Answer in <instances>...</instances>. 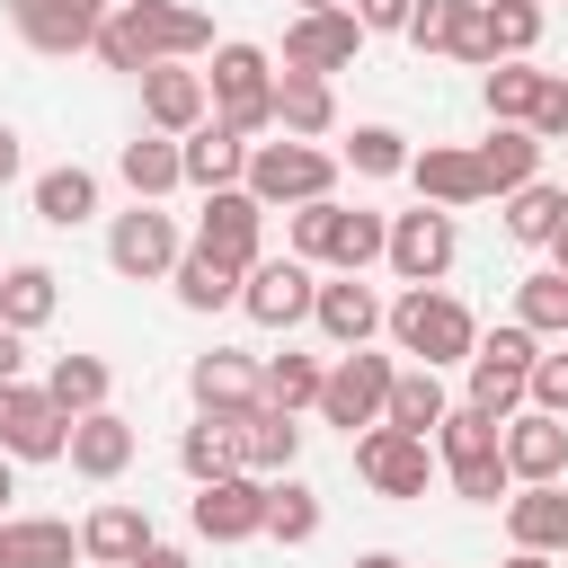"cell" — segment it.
<instances>
[{
    "instance_id": "836d02e7",
    "label": "cell",
    "mask_w": 568,
    "mask_h": 568,
    "mask_svg": "<svg viewBox=\"0 0 568 568\" xmlns=\"http://www.w3.org/2000/svg\"><path fill=\"white\" fill-rule=\"evenodd\" d=\"M497 213H506V240H515V248H550V240L568 231V186L532 178V186H515Z\"/></svg>"
},
{
    "instance_id": "ac0fdd59",
    "label": "cell",
    "mask_w": 568,
    "mask_h": 568,
    "mask_svg": "<svg viewBox=\"0 0 568 568\" xmlns=\"http://www.w3.org/2000/svg\"><path fill=\"white\" fill-rule=\"evenodd\" d=\"M382 320H390V302L364 284V275H320V302H311V328L337 346V355H355V346H373L382 337Z\"/></svg>"
},
{
    "instance_id": "7a4b0ae2",
    "label": "cell",
    "mask_w": 568,
    "mask_h": 568,
    "mask_svg": "<svg viewBox=\"0 0 568 568\" xmlns=\"http://www.w3.org/2000/svg\"><path fill=\"white\" fill-rule=\"evenodd\" d=\"M284 248H293L302 266H320V275H364V266H382V248H390V213L320 195V204L284 213Z\"/></svg>"
},
{
    "instance_id": "d6a6232c",
    "label": "cell",
    "mask_w": 568,
    "mask_h": 568,
    "mask_svg": "<svg viewBox=\"0 0 568 568\" xmlns=\"http://www.w3.org/2000/svg\"><path fill=\"white\" fill-rule=\"evenodd\" d=\"M479 151V178H488V195L506 204L515 186H532L541 178V142L524 133V124H488V142H470Z\"/></svg>"
},
{
    "instance_id": "f546056e",
    "label": "cell",
    "mask_w": 568,
    "mask_h": 568,
    "mask_svg": "<svg viewBox=\"0 0 568 568\" xmlns=\"http://www.w3.org/2000/svg\"><path fill=\"white\" fill-rule=\"evenodd\" d=\"M27 204H36L44 231H80V222H98V169L62 160V169H44V178L27 186Z\"/></svg>"
},
{
    "instance_id": "7402d4cb",
    "label": "cell",
    "mask_w": 568,
    "mask_h": 568,
    "mask_svg": "<svg viewBox=\"0 0 568 568\" xmlns=\"http://www.w3.org/2000/svg\"><path fill=\"white\" fill-rule=\"evenodd\" d=\"M204 115H213V89H204V71H186V62H160V71H142V124H151V133L186 142Z\"/></svg>"
},
{
    "instance_id": "8d00e7d4",
    "label": "cell",
    "mask_w": 568,
    "mask_h": 568,
    "mask_svg": "<svg viewBox=\"0 0 568 568\" xmlns=\"http://www.w3.org/2000/svg\"><path fill=\"white\" fill-rule=\"evenodd\" d=\"M453 417V390H444V373H426V364H399V382H390V417L382 426H408V435H426L435 444V426Z\"/></svg>"
},
{
    "instance_id": "4fadbf2b",
    "label": "cell",
    "mask_w": 568,
    "mask_h": 568,
    "mask_svg": "<svg viewBox=\"0 0 568 568\" xmlns=\"http://www.w3.org/2000/svg\"><path fill=\"white\" fill-rule=\"evenodd\" d=\"M0 453L9 462H71V417L44 399V382H0Z\"/></svg>"
},
{
    "instance_id": "6f0895ef",
    "label": "cell",
    "mask_w": 568,
    "mask_h": 568,
    "mask_svg": "<svg viewBox=\"0 0 568 568\" xmlns=\"http://www.w3.org/2000/svg\"><path fill=\"white\" fill-rule=\"evenodd\" d=\"M550 275H568V231H559V240H550Z\"/></svg>"
},
{
    "instance_id": "bcb514c9",
    "label": "cell",
    "mask_w": 568,
    "mask_h": 568,
    "mask_svg": "<svg viewBox=\"0 0 568 568\" xmlns=\"http://www.w3.org/2000/svg\"><path fill=\"white\" fill-rule=\"evenodd\" d=\"M541 151L550 142H568V71H541V98H532V124H524Z\"/></svg>"
},
{
    "instance_id": "603a6c76",
    "label": "cell",
    "mask_w": 568,
    "mask_h": 568,
    "mask_svg": "<svg viewBox=\"0 0 568 568\" xmlns=\"http://www.w3.org/2000/svg\"><path fill=\"white\" fill-rule=\"evenodd\" d=\"M506 470H515V488H541V479H568V417H541V408H515V417H506Z\"/></svg>"
},
{
    "instance_id": "8992f818",
    "label": "cell",
    "mask_w": 568,
    "mask_h": 568,
    "mask_svg": "<svg viewBox=\"0 0 568 568\" xmlns=\"http://www.w3.org/2000/svg\"><path fill=\"white\" fill-rule=\"evenodd\" d=\"M337 151L328 142H293V133H275V142H248V195L266 204V213H302V204H320V195H337Z\"/></svg>"
},
{
    "instance_id": "ee69618b",
    "label": "cell",
    "mask_w": 568,
    "mask_h": 568,
    "mask_svg": "<svg viewBox=\"0 0 568 568\" xmlns=\"http://www.w3.org/2000/svg\"><path fill=\"white\" fill-rule=\"evenodd\" d=\"M178 470L204 488V479H222V470H240L231 462V417H195L186 435H178Z\"/></svg>"
},
{
    "instance_id": "680465c9",
    "label": "cell",
    "mask_w": 568,
    "mask_h": 568,
    "mask_svg": "<svg viewBox=\"0 0 568 568\" xmlns=\"http://www.w3.org/2000/svg\"><path fill=\"white\" fill-rule=\"evenodd\" d=\"M0 568H9V541H0Z\"/></svg>"
},
{
    "instance_id": "8fae6325",
    "label": "cell",
    "mask_w": 568,
    "mask_h": 568,
    "mask_svg": "<svg viewBox=\"0 0 568 568\" xmlns=\"http://www.w3.org/2000/svg\"><path fill=\"white\" fill-rule=\"evenodd\" d=\"M266 497H275V479L222 470V479H204L186 497V524H195V541H257L266 532Z\"/></svg>"
},
{
    "instance_id": "f1b7e54d",
    "label": "cell",
    "mask_w": 568,
    "mask_h": 568,
    "mask_svg": "<svg viewBox=\"0 0 568 568\" xmlns=\"http://www.w3.org/2000/svg\"><path fill=\"white\" fill-rule=\"evenodd\" d=\"M178 151H186V186H195V195H222V186H240V178H248V142H240L231 124H213V115H204Z\"/></svg>"
},
{
    "instance_id": "cb8c5ba5",
    "label": "cell",
    "mask_w": 568,
    "mask_h": 568,
    "mask_svg": "<svg viewBox=\"0 0 568 568\" xmlns=\"http://www.w3.org/2000/svg\"><path fill=\"white\" fill-rule=\"evenodd\" d=\"M151 541H160V532H151V515H142L133 497H106V506L80 515V559H89V568H133Z\"/></svg>"
},
{
    "instance_id": "f35d334b",
    "label": "cell",
    "mask_w": 568,
    "mask_h": 568,
    "mask_svg": "<svg viewBox=\"0 0 568 568\" xmlns=\"http://www.w3.org/2000/svg\"><path fill=\"white\" fill-rule=\"evenodd\" d=\"M532 98H541V62H488V71H479L488 124H532Z\"/></svg>"
},
{
    "instance_id": "b9f144b4",
    "label": "cell",
    "mask_w": 568,
    "mask_h": 568,
    "mask_svg": "<svg viewBox=\"0 0 568 568\" xmlns=\"http://www.w3.org/2000/svg\"><path fill=\"white\" fill-rule=\"evenodd\" d=\"M541 27H550L541 0H488V53H497V62H532Z\"/></svg>"
},
{
    "instance_id": "91938a15",
    "label": "cell",
    "mask_w": 568,
    "mask_h": 568,
    "mask_svg": "<svg viewBox=\"0 0 568 568\" xmlns=\"http://www.w3.org/2000/svg\"><path fill=\"white\" fill-rule=\"evenodd\" d=\"M115 9H133V0H115Z\"/></svg>"
},
{
    "instance_id": "74e56055",
    "label": "cell",
    "mask_w": 568,
    "mask_h": 568,
    "mask_svg": "<svg viewBox=\"0 0 568 568\" xmlns=\"http://www.w3.org/2000/svg\"><path fill=\"white\" fill-rule=\"evenodd\" d=\"M320 524H328V506H320V488L311 479H275V497H266V541H284V550H302V541H320Z\"/></svg>"
},
{
    "instance_id": "2e32d148",
    "label": "cell",
    "mask_w": 568,
    "mask_h": 568,
    "mask_svg": "<svg viewBox=\"0 0 568 568\" xmlns=\"http://www.w3.org/2000/svg\"><path fill=\"white\" fill-rule=\"evenodd\" d=\"M266 222H275V213H266L248 186H222V195H204V213H195V248H213L222 266L248 275V266L266 257Z\"/></svg>"
},
{
    "instance_id": "3957f363",
    "label": "cell",
    "mask_w": 568,
    "mask_h": 568,
    "mask_svg": "<svg viewBox=\"0 0 568 568\" xmlns=\"http://www.w3.org/2000/svg\"><path fill=\"white\" fill-rule=\"evenodd\" d=\"M390 346L408 355V364H426V373H453V364H470L479 355V320L444 293V284H408L399 302H390Z\"/></svg>"
},
{
    "instance_id": "f6af8a7d",
    "label": "cell",
    "mask_w": 568,
    "mask_h": 568,
    "mask_svg": "<svg viewBox=\"0 0 568 568\" xmlns=\"http://www.w3.org/2000/svg\"><path fill=\"white\" fill-rule=\"evenodd\" d=\"M462 9H470V0H417V9H408V44H417V53H453Z\"/></svg>"
},
{
    "instance_id": "44dd1931",
    "label": "cell",
    "mask_w": 568,
    "mask_h": 568,
    "mask_svg": "<svg viewBox=\"0 0 568 568\" xmlns=\"http://www.w3.org/2000/svg\"><path fill=\"white\" fill-rule=\"evenodd\" d=\"M231 462L257 470V479H284V470L302 462V417L275 408V399H257L248 417H231Z\"/></svg>"
},
{
    "instance_id": "4316f807",
    "label": "cell",
    "mask_w": 568,
    "mask_h": 568,
    "mask_svg": "<svg viewBox=\"0 0 568 568\" xmlns=\"http://www.w3.org/2000/svg\"><path fill=\"white\" fill-rule=\"evenodd\" d=\"M115 178L133 186V204H160V195H178V186H186V151H178L169 133H151V124H142V133L115 151Z\"/></svg>"
},
{
    "instance_id": "52a82bcc",
    "label": "cell",
    "mask_w": 568,
    "mask_h": 568,
    "mask_svg": "<svg viewBox=\"0 0 568 568\" xmlns=\"http://www.w3.org/2000/svg\"><path fill=\"white\" fill-rule=\"evenodd\" d=\"M532 355H541V337L524 328V320H497V328H479V355L462 364L470 373V408H488L497 426L515 417V408H532Z\"/></svg>"
},
{
    "instance_id": "60d3db41",
    "label": "cell",
    "mask_w": 568,
    "mask_h": 568,
    "mask_svg": "<svg viewBox=\"0 0 568 568\" xmlns=\"http://www.w3.org/2000/svg\"><path fill=\"white\" fill-rule=\"evenodd\" d=\"M337 160H346L355 178H408V160H417V151H408V133H399V124H355Z\"/></svg>"
},
{
    "instance_id": "1f68e13d",
    "label": "cell",
    "mask_w": 568,
    "mask_h": 568,
    "mask_svg": "<svg viewBox=\"0 0 568 568\" xmlns=\"http://www.w3.org/2000/svg\"><path fill=\"white\" fill-rule=\"evenodd\" d=\"M169 293H178V311H195V320H213V311H240V266H222L213 248H195V240H186V257H178Z\"/></svg>"
},
{
    "instance_id": "277c9868",
    "label": "cell",
    "mask_w": 568,
    "mask_h": 568,
    "mask_svg": "<svg viewBox=\"0 0 568 568\" xmlns=\"http://www.w3.org/2000/svg\"><path fill=\"white\" fill-rule=\"evenodd\" d=\"M435 462H444V479H453L462 506H497V497H515L506 426H497L488 408H470V399H453V417L435 426Z\"/></svg>"
},
{
    "instance_id": "ab89813d",
    "label": "cell",
    "mask_w": 568,
    "mask_h": 568,
    "mask_svg": "<svg viewBox=\"0 0 568 568\" xmlns=\"http://www.w3.org/2000/svg\"><path fill=\"white\" fill-rule=\"evenodd\" d=\"M320 390H328V355H302V346H284V355H266V399L275 408H320Z\"/></svg>"
},
{
    "instance_id": "681fc988",
    "label": "cell",
    "mask_w": 568,
    "mask_h": 568,
    "mask_svg": "<svg viewBox=\"0 0 568 568\" xmlns=\"http://www.w3.org/2000/svg\"><path fill=\"white\" fill-rule=\"evenodd\" d=\"M0 382H27V337L0 320Z\"/></svg>"
},
{
    "instance_id": "e0dca14e",
    "label": "cell",
    "mask_w": 568,
    "mask_h": 568,
    "mask_svg": "<svg viewBox=\"0 0 568 568\" xmlns=\"http://www.w3.org/2000/svg\"><path fill=\"white\" fill-rule=\"evenodd\" d=\"M355 53H364L355 9H311V18H293V27H284V71L337 80V71H355Z\"/></svg>"
},
{
    "instance_id": "f5cc1de1",
    "label": "cell",
    "mask_w": 568,
    "mask_h": 568,
    "mask_svg": "<svg viewBox=\"0 0 568 568\" xmlns=\"http://www.w3.org/2000/svg\"><path fill=\"white\" fill-rule=\"evenodd\" d=\"M9 497H18V462L0 453V524H9Z\"/></svg>"
},
{
    "instance_id": "83f0119b",
    "label": "cell",
    "mask_w": 568,
    "mask_h": 568,
    "mask_svg": "<svg viewBox=\"0 0 568 568\" xmlns=\"http://www.w3.org/2000/svg\"><path fill=\"white\" fill-rule=\"evenodd\" d=\"M275 133H293V142H328V133H337V89L311 80V71H275Z\"/></svg>"
},
{
    "instance_id": "7dc6e473",
    "label": "cell",
    "mask_w": 568,
    "mask_h": 568,
    "mask_svg": "<svg viewBox=\"0 0 568 568\" xmlns=\"http://www.w3.org/2000/svg\"><path fill=\"white\" fill-rule=\"evenodd\" d=\"M532 408L541 417H568V346H541L532 355Z\"/></svg>"
},
{
    "instance_id": "9c48e42d",
    "label": "cell",
    "mask_w": 568,
    "mask_h": 568,
    "mask_svg": "<svg viewBox=\"0 0 568 568\" xmlns=\"http://www.w3.org/2000/svg\"><path fill=\"white\" fill-rule=\"evenodd\" d=\"M178 257H186L178 213L133 204V213H115V222H106V266H115L124 284H169V275H178Z\"/></svg>"
},
{
    "instance_id": "94428289",
    "label": "cell",
    "mask_w": 568,
    "mask_h": 568,
    "mask_svg": "<svg viewBox=\"0 0 568 568\" xmlns=\"http://www.w3.org/2000/svg\"><path fill=\"white\" fill-rule=\"evenodd\" d=\"M541 9H550V0H541Z\"/></svg>"
},
{
    "instance_id": "7bdbcfd3",
    "label": "cell",
    "mask_w": 568,
    "mask_h": 568,
    "mask_svg": "<svg viewBox=\"0 0 568 568\" xmlns=\"http://www.w3.org/2000/svg\"><path fill=\"white\" fill-rule=\"evenodd\" d=\"M515 320L532 328V337H568V275H550V266H532L524 284H515Z\"/></svg>"
},
{
    "instance_id": "f907efd6",
    "label": "cell",
    "mask_w": 568,
    "mask_h": 568,
    "mask_svg": "<svg viewBox=\"0 0 568 568\" xmlns=\"http://www.w3.org/2000/svg\"><path fill=\"white\" fill-rule=\"evenodd\" d=\"M133 568H195V559H186V550H178V541H151V550H142V559H133Z\"/></svg>"
},
{
    "instance_id": "d6986e66",
    "label": "cell",
    "mask_w": 568,
    "mask_h": 568,
    "mask_svg": "<svg viewBox=\"0 0 568 568\" xmlns=\"http://www.w3.org/2000/svg\"><path fill=\"white\" fill-rule=\"evenodd\" d=\"M106 9H115V0H9L27 53H53V62H62V53H89L98 27H106Z\"/></svg>"
},
{
    "instance_id": "5bb4252c",
    "label": "cell",
    "mask_w": 568,
    "mask_h": 568,
    "mask_svg": "<svg viewBox=\"0 0 568 568\" xmlns=\"http://www.w3.org/2000/svg\"><path fill=\"white\" fill-rule=\"evenodd\" d=\"M311 302H320V266H302L293 248H284V257H257V266L240 275V311H248L257 328H302Z\"/></svg>"
},
{
    "instance_id": "30bf717a",
    "label": "cell",
    "mask_w": 568,
    "mask_h": 568,
    "mask_svg": "<svg viewBox=\"0 0 568 568\" xmlns=\"http://www.w3.org/2000/svg\"><path fill=\"white\" fill-rule=\"evenodd\" d=\"M435 470H444L435 444L408 435V426H364V435H355V479H364L373 497H426Z\"/></svg>"
},
{
    "instance_id": "e575fe53",
    "label": "cell",
    "mask_w": 568,
    "mask_h": 568,
    "mask_svg": "<svg viewBox=\"0 0 568 568\" xmlns=\"http://www.w3.org/2000/svg\"><path fill=\"white\" fill-rule=\"evenodd\" d=\"M0 541H9V568H71L80 559V524H62V515H9Z\"/></svg>"
},
{
    "instance_id": "ffe728a7",
    "label": "cell",
    "mask_w": 568,
    "mask_h": 568,
    "mask_svg": "<svg viewBox=\"0 0 568 568\" xmlns=\"http://www.w3.org/2000/svg\"><path fill=\"white\" fill-rule=\"evenodd\" d=\"M408 186H417V204H435V213L488 204V178H479V151H470V142H426V151L408 160Z\"/></svg>"
},
{
    "instance_id": "db71d44e",
    "label": "cell",
    "mask_w": 568,
    "mask_h": 568,
    "mask_svg": "<svg viewBox=\"0 0 568 568\" xmlns=\"http://www.w3.org/2000/svg\"><path fill=\"white\" fill-rule=\"evenodd\" d=\"M355 568H408L399 550H355Z\"/></svg>"
},
{
    "instance_id": "816d5d0a",
    "label": "cell",
    "mask_w": 568,
    "mask_h": 568,
    "mask_svg": "<svg viewBox=\"0 0 568 568\" xmlns=\"http://www.w3.org/2000/svg\"><path fill=\"white\" fill-rule=\"evenodd\" d=\"M18 160H27V151H18V124H0V186L18 178Z\"/></svg>"
},
{
    "instance_id": "9a60e30c",
    "label": "cell",
    "mask_w": 568,
    "mask_h": 568,
    "mask_svg": "<svg viewBox=\"0 0 568 568\" xmlns=\"http://www.w3.org/2000/svg\"><path fill=\"white\" fill-rule=\"evenodd\" d=\"M186 399L195 417H248L266 399V355H240V346H204L186 364Z\"/></svg>"
},
{
    "instance_id": "4dcf8cb0",
    "label": "cell",
    "mask_w": 568,
    "mask_h": 568,
    "mask_svg": "<svg viewBox=\"0 0 568 568\" xmlns=\"http://www.w3.org/2000/svg\"><path fill=\"white\" fill-rule=\"evenodd\" d=\"M53 311H62V275H53L44 257H18V266H0V320H9L18 337H36Z\"/></svg>"
},
{
    "instance_id": "c3c4849f",
    "label": "cell",
    "mask_w": 568,
    "mask_h": 568,
    "mask_svg": "<svg viewBox=\"0 0 568 568\" xmlns=\"http://www.w3.org/2000/svg\"><path fill=\"white\" fill-rule=\"evenodd\" d=\"M408 9L417 0H355V27L364 36H408Z\"/></svg>"
},
{
    "instance_id": "6125c7cd",
    "label": "cell",
    "mask_w": 568,
    "mask_h": 568,
    "mask_svg": "<svg viewBox=\"0 0 568 568\" xmlns=\"http://www.w3.org/2000/svg\"><path fill=\"white\" fill-rule=\"evenodd\" d=\"M559 346H568V337H559Z\"/></svg>"
},
{
    "instance_id": "ba28073f",
    "label": "cell",
    "mask_w": 568,
    "mask_h": 568,
    "mask_svg": "<svg viewBox=\"0 0 568 568\" xmlns=\"http://www.w3.org/2000/svg\"><path fill=\"white\" fill-rule=\"evenodd\" d=\"M390 382H399V355H373V346H355V355H328L320 426H337V435L355 444L364 426H382V417H390Z\"/></svg>"
},
{
    "instance_id": "5b68a950",
    "label": "cell",
    "mask_w": 568,
    "mask_h": 568,
    "mask_svg": "<svg viewBox=\"0 0 568 568\" xmlns=\"http://www.w3.org/2000/svg\"><path fill=\"white\" fill-rule=\"evenodd\" d=\"M204 89H213V124H231L240 142L275 133V53H266V44H248V36H222V44H213V71H204Z\"/></svg>"
},
{
    "instance_id": "6da1fadb",
    "label": "cell",
    "mask_w": 568,
    "mask_h": 568,
    "mask_svg": "<svg viewBox=\"0 0 568 568\" xmlns=\"http://www.w3.org/2000/svg\"><path fill=\"white\" fill-rule=\"evenodd\" d=\"M89 53H98L106 71L142 80V71H160V62H195V53H213V18L186 9V0H133V9H106V27H98Z\"/></svg>"
},
{
    "instance_id": "11a10c76",
    "label": "cell",
    "mask_w": 568,
    "mask_h": 568,
    "mask_svg": "<svg viewBox=\"0 0 568 568\" xmlns=\"http://www.w3.org/2000/svg\"><path fill=\"white\" fill-rule=\"evenodd\" d=\"M497 568H550V559H541V550H506Z\"/></svg>"
},
{
    "instance_id": "d4e9b609",
    "label": "cell",
    "mask_w": 568,
    "mask_h": 568,
    "mask_svg": "<svg viewBox=\"0 0 568 568\" xmlns=\"http://www.w3.org/2000/svg\"><path fill=\"white\" fill-rule=\"evenodd\" d=\"M506 541H515V550H541V559H559V550H568V479L515 488V497H506Z\"/></svg>"
},
{
    "instance_id": "9f6ffc18",
    "label": "cell",
    "mask_w": 568,
    "mask_h": 568,
    "mask_svg": "<svg viewBox=\"0 0 568 568\" xmlns=\"http://www.w3.org/2000/svg\"><path fill=\"white\" fill-rule=\"evenodd\" d=\"M311 9H355V0H293V18H311Z\"/></svg>"
},
{
    "instance_id": "484cf974",
    "label": "cell",
    "mask_w": 568,
    "mask_h": 568,
    "mask_svg": "<svg viewBox=\"0 0 568 568\" xmlns=\"http://www.w3.org/2000/svg\"><path fill=\"white\" fill-rule=\"evenodd\" d=\"M133 453H142L133 417H115V408L71 417V470H80V479H124V470H133Z\"/></svg>"
},
{
    "instance_id": "d590c367",
    "label": "cell",
    "mask_w": 568,
    "mask_h": 568,
    "mask_svg": "<svg viewBox=\"0 0 568 568\" xmlns=\"http://www.w3.org/2000/svg\"><path fill=\"white\" fill-rule=\"evenodd\" d=\"M106 390H115L106 355H53V364H44V399H53L62 417H98Z\"/></svg>"
},
{
    "instance_id": "7c38bea8",
    "label": "cell",
    "mask_w": 568,
    "mask_h": 568,
    "mask_svg": "<svg viewBox=\"0 0 568 568\" xmlns=\"http://www.w3.org/2000/svg\"><path fill=\"white\" fill-rule=\"evenodd\" d=\"M453 257H462V222H453V213H435V204L390 213V248H382V266H390L399 284H444Z\"/></svg>"
}]
</instances>
